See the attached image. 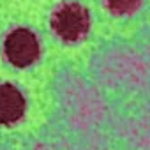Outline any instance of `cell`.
I'll list each match as a JSON object with an SVG mask.
<instances>
[{"label":"cell","instance_id":"obj_1","mask_svg":"<svg viewBox=\"0 0 150 150\" xmlns=\"http://www.w3.org/2000/svg\"><path fill=\"white\" fill-rule=\"evenodd\" d=\"M51 28L62 41L76 42L83 39L90 28L88 11L76 2L62 4L51 16Z\"/></svg>","mask_w":150,"mask_h":150},{"label":"cell","instance_id":"obj_2","mask_svg":"<svg viewBox=\"0 0 150 150\" xmlns=\"http://www.w3.org/2000/svg\"><path fill=\"white\" fill-rule=\"evenodd\" d=\"M7 60L16 67H28L39 58V41L28 28H16L9 32L4 42Z\"/></svg>","mask_w":150,"mask_h":150},{"label":"cell","instance_id":"obj_3","mask_svg":"<svg viewBox=\"0 0 150 150\" xmlns=\"http://www.w3.org/2000/svg\"><path fill=\"white\" fill-rule=\"evenodd\" d=\"M25 97L14 85H0V124L13 125L20 122L25 115Z\"/></svg>","mask_w":150,"mask_h":150},{"label":"cell","instance_id":"obj_4","mask_svg":"<svg viewBox=\"0 0 150 150\" xmlns=\"http://www.w3.org/2000/svg\"><path fill=\"white\" fill-rule=\"evenodd\" d=\"M141 0H106L108 9L117 16H127L138 11Z\"/></svg>","mask_w":150,"mask_h":150}]
</instances>
